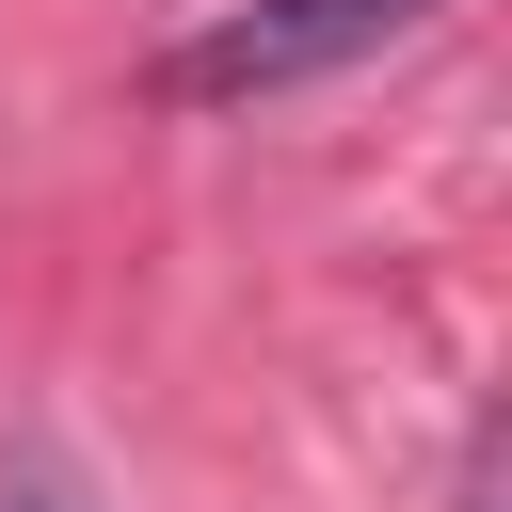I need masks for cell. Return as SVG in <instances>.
Segmentation results:
<instances>
[{
  "instance_id": "6da1fadb",
  "label": "cell",
  "mask_w": 512,
  "mask_h": 512,
  "mask_svg": "<svg viewBox=\"0 0 512 512\" xmlns=\"http://www.w3.org/2000/svg\"><path fill=\"white\" fill-rule=\"evenodd\" d=\"M432 0H240V16H208L160 80L192 96V112H224V96H288V80H336V64H368V48H400Z\"/></svg>"
}]
</instances>
